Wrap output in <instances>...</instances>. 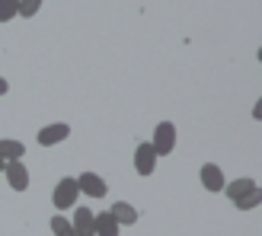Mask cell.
I'll return each mask as SVG.
<instances>
[{"instance_id": "ba28073f", "label": "cell", "mask_w": 262, "mask_h": 236, "mask_svg": "<svg viewBox=\"0 0 262 236\" xmlns=\"http://www.w3.org/2000/svg\"><path fill=\"white\" fill-rule=\"evenodd\" d=\"M77 188L86 192V195H93V198H102L109 188H106V179L96 176V173H83L80 179H77Z\"/></svg>"}, {"instance_id": "9a60e30c", "label": "cell", "mask_w": 262, "mask_h": 236, "mask_svg": "<svg viewBox=\"0 0 262 236\" xmlns=\"http://www.w3.org/2000/svg\"><path fill=\"white\" fill-rule=\"evenodd\" d=\"M259 201H262V195H259V188H256V192H250V195H243V198H237L233 204H237L240 211H250V207H259Z\"/></svg>"}, {"instance_id": "2e32d148", "label": "cell", "mask_w": 262, "mask_h": 236, "mask_svg": "<svg viewBox=\"0 0 262 236\" xmlns=\"http://www.w3.org/2000/svg\"><path fill=\"white\" fill-rule=\"evenodd\" d=\"M38 10H42V0H19V16L32 19Z\"/></svg>"}, {"instance_id": "6da1fadb", "label": "cell", "mask_w": 262, "mask_h": 236, "mask_svg": "<svg viewBox=\"0 0 262 236\" xmlns=\"http://www.w3.org/2000/svg\"><path fill=\"white\" fill-rule=\"evenodd\" d=\"M150 147L157 156H169L176 147V125L173 122H160L154 128V140H150Z\"/></svg>"}, {"instance_id": "3957f363", "label": "cell", "mask_w": 262, "mask_h": 236, "mask_svg": "<svg viewBox=\"0 0 262 236\" xmlns=\"http://www.w3.org/2000/svg\"><path fill=\"white\" fill-rule=\"evenodd\" d=\"M157 160H160V156L154 153V147H150L147 140L138 144V150H135V173L138 176H150L154 169H157Z\"/></svg>"}, {"instance_id": "277c9868", "label": "cell", "mask_w": 262, "mask_h": 236, "mask_svg": "<svg viewBox=\"0 0 262 236\" xmlns=\"http://www.w3.org/2000/svg\"><path fill=\"white\" fill-rule=\"evenodd\" d=\"M4 173H7V182H10L13 192H26V188H29V169H26L19 160H10L4 166Z\"/></svg>"}, {"instance_id": "4fadbf2b", "label": "cell", "mask_w": 262, "mask_h": 236, "mask_svg": "<svg viewBox=\"0 0 262 236\" xmlns=\"http://www.w3.org/2000/svg\"><path fill=\"white\" fill-rule=\"evenodd\" d=\"M51 233H55V236H77L74 233V227H71V220L68 217H51Z\"/></svg>"}, {"instance_id": "5bb4252c", "label": "cell", "mask_w": 262, "mask_h": 236, "mask_svg": "<svg viewBox=\"0 0 262 236\" xmlns=\"http://www.w3.org/2000/svg\"><path fill=\"white\" fill-rule=\"evenodd\" d=\"M13 16H19V0H0V22H10Z\"/></svg>"}, {"instance_id": "30bf717a", "label": "cell", "mask_w": 262, "mask_h": 236, "mask_svg": "<svg viewBox=\"0 0 262 236\" xmlns=\"http://www.w3.org/2000/svg\"><path fill=\"white\" fill-rule=\"evenodd\" d=\"M26 156V147L23 140H13V137H0V160L10 163V160H23Z\"/></svg>"}, {"instance_id": "e0dca14e", "label": "cell", "mask_w": 262, "mask_h": 236, "mask_svg": "<svg viewBox=\"0 0 262 236\" xmlns=\"http://www.w3.org/2000/svg\"><path fill=\"white\" fill-rule=\"evenodd\" d=\"M7 89H10V86H7V80H4V77H0V96H4Z\"/></svg>"}, {"instance_id": "ac0fdd59", "label": "cell", "mask_w": 262, "mask_h": 236, "mask_svg": "<svg viewBox=\"0 0 262 236\" xmlns=\"http://www.w3.org/2000/svg\"><path fill=\"white\" fill-rule=\"evenodd\" d=\"M4 166H7V163H4V160H0V173H4Z\"/></svg>"}, {"instance_id": "8992f818", "label": "cell", "mask_w": 262, "mask_h": 236, "mask_svg": "<svg viewBox=\"0 0 262 236\" xmlns=\"http://www.w3.org/2000/svg\"><path fill=\"white\" fill-rule=\"evenodd\" d=\"M64 137H71V125H64V122H58V125H45L42 131H38V144L42 147H55V144H61Z\"/></svg>"}, {"instance_id": "5b68a950", "label": "cell", "mask_w": 262, "mask_h": 236, "mask_svg": "<svg viewBox=\"0 0 262 236\" xmlns=\"http://www.w3.org/2000/svg\"><path fill=\"white\" fill-rule=\"evenodd\" d=\"M71 227H74L77 236H96V214L90 211V207H77Z\"/></svg>"}, {"instance_id": "9c48e42d", "label": "cell", "mask_w": 262, "mask_h": 236, "mask_svg": "<svg viewBox=\"0 0 262 236\" xmlns=\"http://www.w3.org/2000/svg\"><path fill=\"white\" fill-rule=\"evenodd\" d=\"M109 214L115 217V224H125V227L138 224V211H135V207H131L128 201H115V204L109 207Z\"/></svg>"}, {"instance_id": "7c38bea8", "label": "cell", "mask_w": 262, "mask_h": 236, "mask_svg": "<svg viewBox=\"0 0 262 236\" xmlns=\"http://www.w3.org/2000/svg\"><path fill=\"white\" fill-rule=\"evenodd\" d=\"M96 236H119V224H115V217L109 211L96 214Z\"/></svg>"}, {"instance_id": "7a4b0ae2", "label": "cell", "mask_w": 262, "mask_h": 236, "mask_svg": "<svg viewBox=\"0 0 262 236\" xmlns=\"http://www.w3.org/2000/svg\"><path fill=\"white\" fill-rule=\"evenodd\" d=\"M77 195H80V188H77V179H71V176H64L58 185H55V207L58 211H71V207L77 204Z\"/></svg>"}, {"instance_id": "8fae6325", "label": "cell", "mask_w": 262, "mask_h": 236, "mask_svg": "<svg viewBox=\"0 0 262 236\" xmlns=\"http://www.w3.org/2000/svg\"><path fill=\"white\" fill-rule=\"evenodd\" d=\"M256 188H259V185H256L253 179H233L230 185H224V195L237 201V198H243V195H250V192H256Z\"/></svg>"}, {"instance_id": "52a82bcc", "label": "cell", "mask_w": 262, "mask_h": 236, "mask_svg": "<svg viewBox=\"0 0 262 236\" xmlns=\"http://www.w3.org/2000/svg\"><path fill=\"white\" fill-rule=\"evenodd\" d=\"M199 176H202V185L208 192H224V169H221L217 163H205Z\"/></svg>"}]
</instances>
